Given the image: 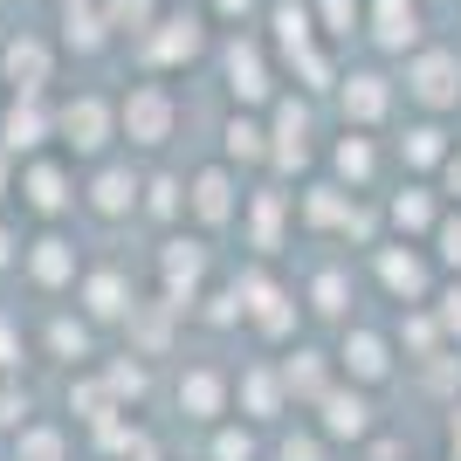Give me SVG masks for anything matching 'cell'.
Masks as SVG:
<instances>
[{"label": "cell", "mask_w": 461, "mask_h": 461, "mask_svg": "<svg viewBox=\"0 0 461 461\" xmlns=\"http://www.w3.org/2000/svg\"><path fill=\"white\" fill-rule=\"evenodd\" d=\"M173 131H179V96H173V83L145 77V83H131V90L117 96V138H124V145L158 152Z\"/></svg>", "instance_id": "6da1fadb"}, {"label": "cell", "mask_w": 461, "mask_h": 461, "mask_svg": "<svg viewBox=\"0 0 461 461\" xmlns=\"http://www.w3.org/2000/svg\"><path fill=\"white\" fill-rule=\"evenodd\" d=\"M138 62L152 69V77H173V69H193V62L207 56V7L200 14H179V7H166V14L145 28V35L131 41Z\"/></svg>", "instance_id": "7a4b0ae2"}, {"label": "cell", "mask_w": 461, "mask_h": 461, "mask_svg": "<svg viewBox=\"0 0 461 461\" xmlns=\"http://www.w3.org/2000/svg\"><path fill=\"white\" fill-rule=\"evenodd\" d=\"M56 138L77 158H104V152H111V138H117V104H111V96H96V90L62 96V104H56Z\"/></svg>", "instance_id": "3957f363"}, {"label": "cell", "mask_w": 461, "mask_h": 461, "mask_svg": "<svg viewBox=\"0 0 461 461\" xmlns=\"http://www.w3.org/2000/svg\"><path fill=\"white\" fill-rule=\"evenodd\" d=\"M56 56H62V41L35 35V28L7 35V41H0V77H7V96H41L49 83H56Z\"/></svg>", "instance_id": "277c9868"}, {"label": "cell", "mask_w": 461, "mask_h": 461, "mask_svg": "<svg viewBox=\"0 0 461 461\" xmlns=\"http://www.w3.org/2000/svg\"><path fill=\"white\" fill-rule=\"evenodd\" d=\"M221 77H228V96L234 104H269L276 96V69H269V41H255V35H241L234 28L228 35V49H221Z\"/></svg>", "instance_id": "5b68a950"}, {"label": "cell", "mask_w": 461, "mask_h": 461, "mask_svg": "<svg viewBox=\"0 0 461 461\" xmlns=\"http://www.w3.org/2000/svg\"><path fill=\"white\" fill-rule=\"evenodd\" d=\"M406 96L420 111H455L461 104V56L455 49H413L406 56Z\"/></svg>", "instance_id": "8992f818"}, {"label": "cell", "mask_w": 461, "mask_h": 461, "mask_svg": "<svg viewBox=\"0 0 461 461\" xmlns=\"http://www.w3.org/2000/svg\"><path fill=\"white\" fill-rule=\"evenodd\" d=\"M14 193H21V207L41 213V221H56L69 200H77V173L62 166V158L35 152V158H21V173H14Z\"/></svg>", "instance_id": "52a82bcc"}, {"label": "cell", "mask_w": 461, "mask_h": 461, "mask_svg": "<svg viewBox=\"0 0 461 461\" xmlns=\"http://www.w3.org/2000/svg\"><path fill=\"white\" fill-rule=\"evenodd\" d=\"M186 213L200 228H228L234 213H241V179H234V166H200V173L186 179Z\"/></svg>", "instance_id": "ba28073f"}, {"label": "cell", "mask_w": 461, "mask_h": 461, "mask_svg": "<svg viewBox=\"0 0 461 461\" xmlns=\"http://www.w3.org/2000/svg\"><path fill=\"white\" fill-rule=\"evenodd\" d=\"M49 138H56V111H49L41 96H7V111H0V145L14 158H35Z\"/></svg>", "instance_id": "9c48e42d"}, {"label": "cell", "mask_w": 461, "mask_h": 461, "mask_svg": "<svg viewBox=\"0 0 461 461\" xmlns=\"http://www.w3.org/2000/svg\"><path fill=\"white\" fill-rule=\"evenodd\" d=\"M21 262H28V276H35L41 289H69L83 276V262H77V241H69V234H41V241H28V249H21Z\"/></svg>", "instance_id": "30bf717a"}, {"label": "cell", "mask_w": 461, "mask_h": 461, "mask_svg": "<svg viewBox=\"0 0 461 461\" xmlns=\"http://www.w3.org/2000/svg\"><path fill=\"white\" fill-rule=\"evenodd\" d=\"M62 49H69V56H83V62H90V56H104V49H111V21H104V7H96V0H69V7H62Z\"/></svg>", "instance_id": "8fae6325"}, {"label": "cell", "mask_w": 461, "mask_h": 461, "mask_svg": "<svg viewBox=\"0 0 461 461\" xmlns=\"http://www.w3.org/2000/svg\"><path fill=\"white\" fill-rule=\"evenodd\" d=\"M269 158L276 166H310V111L296 104V96H283L276 104V124H269Z\"/></svg>", "instance_id": "7c38bea8"}, {"label": "cell", "mask_w": 461, "mask_h": 461, "mask_svg": "<svg viewBox=\"0 0 461 461\" xmlns=\"http://www.w3.org/2000/svg\"><path fill=\"white\" fill-rule=\"evenodd\" d=\"M179 413L200 420V427H213L221 413H228V379L207 372V366H186V372H179Z\"/></svg>", "instance_id": "4fadbf2b"}, {"label": "cell", "mask_w": 461, "mask_h": 461, "mask_svg": "<svg viewBox=\"0 0 461 461\" xmlns=\"http://www.w3.org/2000/svg\"><path fill=\"white\" fill-rule=\"evenodd\" d=\"M138 200H145V179H138L131 166H104V173L90 179V207L104 213V221H124V213H138Z\"/></svg>", "instance_id": "5bb4252c"}, {"label": "cell", "mask_w": 461, "mask_h": 461, "mask_svg": "<svg viewBox=\"0 0 461 461\" xmlns=\"http://www.w3.org/2000/svg\"><path fill=\"white\" fill-rule=\"evenodd\" d=\"M379 49H420V0H379L366 14Z\"/></svg>", "instance_id": "9a60e30c"}, {"label": "cell", "mask_w": 461, "mask_h": 461, "mask_svg": "<svg viewBox=\"0 0 461 461\" xmlns=\"http://www.w3.org/2000/svg\"><path fill=\"white\" fill-rule=\"evenodd\" d=\"M338 83H345L338 96H345V117H351V124H379V117H385V104H393V83H385L379 69H358V77L345 69Z\"/></svg>", "instance_id": "2e32d148"}, {"label": "cell", "mask_w": 461, "mask_h": 461, "mask_svg": "<svg viewBox=\"0 0 461 461\" xmlns=\"http://www.w3.org/2000/svg\"><path fill=\"white\" fill-rule=\"evenodd\" d=\"M158 269H166V296L186 310L193 303V283H200V269H207V241H166Z\"/></svg>", "instance_id": "e0dca14e"}, {"label": "cell", "mask_w": 461, "mask_h": 461, "mask_svg": "<svg viewBox=\"0 0 461 461\" xmlns=\"http://www.w3.org/2000/svg\"><path fill=\"white\" fill-rule=\"evenodd\" d=\"M221 152H228V166H262L269 158V124L249 111H234L228 124H221Z\"/></svg>", "instance_id": "ac0fdd59"}, {"label": "cell", "mask_w": 461, "mask_h": 461, "mask_svg": "<svg viewBox=\"0 0 461 461\" xmlns=\"http://www.w3.org/2000/svg\"><path fill=\"white\" fill-rule=\"evenodd\" d=\"M83 310H90L96 324H111V317H131V283H124L117 269L83 276Z\"/></svg>", "instance_id": "d6986e66"}, {"label": "cell", "mask_w": 461, "mask_h": 461, "mask_svg": "<svg viewBox=\"0 0 461 461\" xmlns=\"http://www.w3.org/2000/svg\"><path fill=\"white\" fill-rule=\"evenodd\" d=\"M345 372L358 385H379L385 372H393V358H385V338H372V330H351L345 338Z\"/></svg>", "instance_id": "ffe728a7"}, {"label": "cell", "mask_w": 461, "mask_h": 461, "mask_svg": "<svg viewBox=\"0 0 461 461\" xmlns=\"http://www.w3.org/2000/svg\"><path fill=\"white\" fill-rule=\"evenodd\" d=\"M96 7H104V21H111L117 41H138L158 14H166V0H96Z\"/></svg>", "instance_id": "44dd1931"}, {"label": "cell", "mask_w": 461, "mask_h": 461, "mask_svg": "<svg viewBox=\"0 0 461 461\" xmlns=\"http://www.w3.org/2000/svg\"><path fill=\"white\" fill-rule=\"evenodd\" d=\"M283 372H269V366H255L249 379H241V400H249V420H276L283 413Z\"/></svg>", "instance_id": "7402d4cb"}, {"label": "cell", "mask_w": 461, "mask_h": 461, "mask_svg": "<svg viewBox=\"0 0 461 461\" xmlns=\"http://www.w3.org/2000/svg\"><path fill=\"white\" fill-rule=\"evenodd\" d=\"M379 276L393 296H427V262L420 255H400V249H379Z\"/></svg>", "instance_id": "603a6c76"}, {"label": "cell", "mask_w": 461, "mask_h": 461, "mask_svg": "<svg viewBox=\"0 0 461 461\" xmlns=\"http://www.w3.org/2000/svg\"><path fill=\"white\" fill-rule=\"evenodd\" d=\"M366 393H324V434H351V441H358V434H366Z\"/></svg>", "instance_id": "cb8c5ba5"}, {"label": "cell", "mask_w": 461, "mask_h": 461, "mask_svg": "<svg viewBox=\"0 0 461 461\" xmlns=\"http://www.w3.org/2000/svg\"><path fill=\"white\" fill-rule=\"evenodd\" d=\"M330 166H338V179H351V186H366V179H372V138L345 131L338 145H330Z\"/></svg>", "instance_id": "d4e9b609"}, {"label": "cell", "mask_w": 461, "mask_h": 461, "mask_svg": "<svg viewBox=\"0 0 461 461\" xmlns=\"http://www.w3.org/2000/svg\"><path fill=\"white\" fill-rule=\"evenodd\" d=\"M400 158H406V166H441V158H447L441 124H413V131L400 138Z\"/></svg>", "instance_id": "484cf974"}, {"label": "cell", "mask_w": 461, "mask_h": 461, "mask_svg": "<svg viewBox=\"0 0 461 461\" xmlns=\"http://www.w3.org/2000/svg\"><path fill=\"white\" fill-rule=\"evenodd\" d=\"M345 186H310L303 193V221H310V228H330V221H338V228H345Z\"/></svg>", "instance_id": "4316f807"}, {"label": "cell", "mask_w": 461, "mask_h": 461, "mask_svg": "<svg viewBox=\"0 0 461 461\" xmlns=\"http://www.w3.org/2000/svg\"><path fill=\"white\" fill-rule=\"evenodd\" d=\"M358 0H317V35H330V41H345V35H358Z\"/></svg>", "instance_id": "83f0119b"}, {"label": "cell", "mask_w": 461, "mask_h": 461, "mask_svg": "<svg viewBox=\"0 0 461 461\" xmlns=\"http://www.w3.org/2000/svg\"><path fill=\"white\" fill-rule=\"evenodd\" d=\"M283 385L289 393H324V366H317V351H296V358H283Z\"/></svg>", "instance_id": "f1b7e54d"}, {"label": "cell", "mask_w": 461, "mask_h": 461, "mask_svg": "<svg viewBox=\"0 0 461 461\" xmlns=\"http://www.w3.org/2000/svg\"><path fill=\"white\" fill-rule=\"evenodd\" d=\"M14 455L21 461H62V434H56V427H21Z\"/></svg>", "instance_id": "f546056e"}, {"label": "cell", "mask_w": 461, "mask_h": 461, "mask_svg": "<svg viewBox=\"0 0 461 461\" xmlns=\"http://www.w3.org/2000/svg\"><path fill=\"white\" fill-rule=\"evenodd\" d=\"M145 193H152V200H138V207H152L158 221L186 213V186H179V179H145Z\"/></svg>", "instance_id": "4dcf8cb0"}, {"label": "cell", "mask_w": 461, "mask_h": 461, "mask_svg": "<svg viewBox=\"0 0 461 461\" xmlns=\"http://www.w3.org/2000/svg\"><path fill=\"white\" fill-rule=\"evenodd\" d=\"M283 193H262V200H255V241H262V249H276V234H283Z\"/></svg>", "instance_id": "1f68e13d"}, {"label": "cell", "mask_w": 461, "mask_h": 461, "mask_svg": "<svg viewBox=\"0 0 461 461\" xmlns=\"http://www.w3.org/2000/svg\"><path fill=\"white\" fill-rule=\"evenodd\" d=\"M213 461H255V434H241V427H221V434H213Z\"/></svg>", "instance_id": "d6a6232c"}, {"label": "cell", "mask_w": 461, "mask_h": 461, "mask_svg": "<svg viewBox=\"0 0 461 461\" xmlns=\"http://www.w3.org/2000/svg\"><path fill=\"white\" fill-rule=\"evenodd\" d=\"M262 14V0H207V21H228V28H249Z\"/></svg>", "instance_id": "836d02e7"}, {"label": "cell", "mask_w": 461, "mask_h": 461, "mask_svg": "<svg viewBox=\"0 0 461 461\" xmlns=\"http://www.w3.org/2000/svg\"><path fill=\"white\" fill-rule=\"evenodd\" d=\"M393 221H400V228H427V193L406 186L400 200H393Z\"/></svg>", "instance_id": "e575fe53"}, {"label": "cell", "mask_w": 461, "mask_h": 461, "mask_svg": "<svg viewBox=\"0 0 461 461\" xmlns=\"http://www.w3.org/2000/svg\"><path fill=\"white\" fill-rule=\"evenodd\" d=\"M49 345H56L62 358H83V351H90V330H83V324H69V317H62V324L49 330Z\"/></svg>", "instance_id": "d590c367"}, {"label": "cell", "mask_w": 461, "mask_h": 461, "mask_svg": "<svg viewBox=\"0 0 461 461\" xmlns=\"http://www.w3.org/2000/svg\"><path fill=\"white\" fill-rule=\"evenodd\" d=\"M310 296H317V310H324V317H338V310H345V276H317V289H310Z\"/></svg>", "instance_id": "8d00e7d4"}, {"label": "cell", "mask_w": 461, "mask_h": 461, "mask_svg": "<svg viewBox=\"0 0 461 461\" xmlns=\"http://www.w3.org/2000/svg\"><path fill=\"white\" fill-rule=\"evenodd\" d=\"M283 461H324V447L310 441V434H303V441H296V434H289V441H283Z\"/></svg>", "instance_id": "74e56055"}, {"label": "cell", "mask_w": 461, "mask_h": 461, "mask_svg": "<svg viewBox=\"0 0 461 461\" xmlns=\"http://www.w3.org/2000/svg\"><path fill=\"white\" fill-rule=\"evenodd\" d=\"M111 393H145V372H124V366H111Z\"/></svg>", "instance_id": "f35d334b"}, {"label": "cell", "mask_w": 461, "mask_h": 461, "mask_svg": "<svg viewBox=\"0 0 461 461\" xmlns=\"http://www.w3.org/2000/svg\"><path fill=\"white\" fill-rule=\"evenodd\" d=\"M441 255H447V269H461V221L441 228Z\"/></svg>", "instance_id": "ab89813d"}, {"label": "cell", "mask_w": 461, "mask_h": 461, "mask_svg": "<svg viewBox=\"0 0 461 461\" xmlns=\"http://www.w3.org/2000/svg\"><path fill=\"white\" fill-rule=\"evenodd\" d=\"M7 193H14V152L0 145V200H7Z\"/></svg>", "instance_id": "60d3db41"}, {"label": "cell", "mask_w": 461, "mask_h": 461, "mask_svg": "<svg viewBox=\"0 0 461 461\" xmlns=\"http://www.w3.org/2000/svg\"><path fill=\"white\" fill-rule=\"evenodd\" d=\"M441 324H447V330H461V289H447V310H441Z\"/></svg>", "instance_id": "b9f144b4"}, {"label": "cell", "mask_w": 461, "mask_h": 461, "mask_svg": "<svg viewBox=\"0 0 461 461\" xmlns=\"http://www.w3.org/2000/svg\"><path fill=\"white\" fill-rule=\"evenodd\" d=\"M447 193L461 200V152H447Z\"/></svg>", "instance_id": "7bdbcfd3"}, {"label": "cell", "mask_w": 461, "mask_h": 461, "mask_svg": "<svg viewBox=\"0 0 461 461\" xmlns=\"http://www.w3.org/2000/svg\"><path fill=\"white\" fill-rule=\"evenodd\" d=\"M7 262H21V249H14V234L0 228V269H7Z\"/></svg>", "instance_id": "ee69618b"}, {"label": "cell", "mask_w": 461, "mask_h": 461, "mask_svg": "<svg viewBox=\"0 0 461 461\" xmlns=\"http://www.w3.org/2000/svg\"><path fill=\"white\" fill-rule=\"evenodd\" d=\"M0 366H14V338H7V324H0Z\"/></svg>", "instance_id": "f6af8a7d"}, {"label": "cell", "mask_w": 461, "mask_h": 461, "mask_svg": "<svg viewBox=\"0 0 461 461\" xmlns=\"http://www.w3.org/2000/svg\"><path fill=\"white\" fill-rule=\"evenodd\" d=\"M56 7H69V0H56Z\"/></svg>", "instance_id": "bcb514c9"}, {"label": "cell", "mask_w": 461, "mask_h": 461, "mask_svg": "<svg viewBox=\"0 0 461 461\" xmlns=\"http://www.w3.org/2000/svg\"><path fill=\"white\" fill-rule=\"evenodd\" d=\"M0 7H7V0H0Z\"/></svg>", "instance_id": "7dc6e473"}]
</instances>
